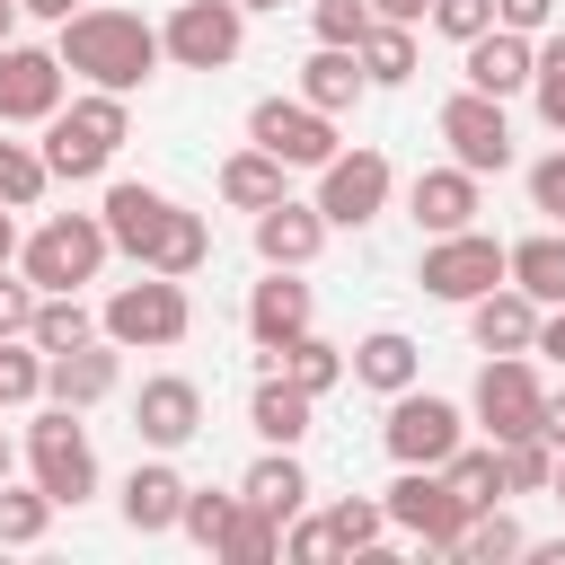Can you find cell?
Instances as JSON below:
<instances>
[{
	"label": "cell",
	"mask_w": 565,
	"mask_h": 565,
	"mask_svg": "<svg viewBox=\"0 0 565 565\" xmlns=\"http://www.w3.org/2000/svg\"><path fill=\"white\" fill-rule=\"evenodd\" d=\"M88 88H115V97H132L159 62H168V44H159V26L141 18V9H79V18H62V44H53Z\"/></svg>",
	"instance_id": "1"
},
{
	"label": "cell",
	"mask_w": 565,
	"mask_h": 565,
	"mask_svg": "<svg viewBox=\"0 0 565 565\" xmlns=\"http://www.w3.org/2000/svg\"><path fill=\"white\" fill-rule=\"evenodd\" d=\"M124 132H132V106H124L115 88H88V97H71V106L44 124V168H53L62 185H88V177L115 168Z\"/></svg>",
	"instance_id": "2"
},
{
	"label": "cell",
	"mask_w": 565,
	"mask_h": 565,
	"mask_svg": "<svg viewBox=\"0 0 565 565\" xmlns=\"http://www.w3.org/2000/svg\"><path fill=\"white\" fill-rule=\"evenodd\" d=\"M115 256V238H106V221L97 212H53L44 230H26V247H18V274L35 282V291H79V282H97V265Z\"/></svg>",
	"instance_id": "3"
},
{
	"label": "cell",
	"mask_w": 565,
	"mask_h": 565,
	"mask_svg": "<svg viewBox=\"0 0 565 565\" xmlns=\"http://www.w3.org/2000/svg\"><path fill=\"white\" fill-rule=\"evenodd\" d=\"M26 468H35V486L53 494V503H88L97 494V441H88V424H79V406H35V424H26Z\"/></svg>",
	"instance_id": "4"
},
{
	"label": "cell",
	"mask_w": 565,
	"mask_h": 565,
	"mask_svg": "<svg viewBox=\"0 0 565 565\" xmlns=\"http://www.w3.org/2000/svg\"><path fill=\"white\" fill-rule=\"evenodd\" d=\"M380 503H388V530H406V539L433 547V556H459V539H468V521H477V503H468L441 468H397V486H388Z\"/></svg>",
	"instance_id": "5"
},
{
	"label": "cell",
	"mask_w": 565,
	"mask_h": 565,
	"mask_svg": "<svg viewBox=\"0 0 565 565\" xmlns=\"http://www.w3.org/2000/svg\"><path fill=\"white\" fill-rule=\"evenodd\" d=\"M97 327H106L124 353H159V344H185V327H194V300H185V282H177V274H150V282H124V291H106Z\"/></svg>",
	"instance_id": "6"
},
{
	"label": "cell",
	"mask_w": 565,
	"mask_h": 565,
	"mask_svg": "<svg viewBox=\"0 0 565 565\" xmlns=\"http://www.w3.org/2000/svg\"><path fill=\"white\" fill-rule=\"evenodd\" d=\"M415 282H424L433 300L468 309V300H486L494 282H512V247H503V238H486V230H450V238H433V247H424Z\"/></svg>",
	"instance_id": "7"
},
{
	"label": "cell",
	"mask_w": 565,
	"mask_h": 565,
	"mask_svg": "<svg viewBox=\"0 0 565 565\" xmlns=\"http://www.w3.org/2000/svg\"><path fill=\"white\" fill-rule=\"evenodd\" d=\"M380 441H388V459H397V468H441V459L468 441V415H459L450 397H433V388H397V397H388Z\"/></svg>",
	"instance_id": "8"
},
{
	"label": "cell",
	"mask_w": 565,
	"mask_h": 565,
	"mask_svg": "<svg viewBox=\"0 0 565 565\" xmlns=\"http://www.w3.org/2000/svg\"><path fill=\"white\" fill-rule=\"evenodd\" d=\"M159 44H168L177 71H230L238 44H247V9L238 0H177L168 26H159Z\"/></svg>",
	"instance_id": "9"
},
{
	"label": "cell",
	"mask_w": 565,
	"mask_h": 565,
	"mask_svg": "<svg viewBox=\"0 0 565 565\" xmlns=\"http://www.w3.org/2000/svg\"><path fill=\"white\" fill-rule=\"evenodd\" d=\"M477 424L494 441H521V433L547 424V388H539L530 353H486V371H477Z\"/></svg>",
	"instance_id": "10"
},
{
	"label": "cell",
	"mask_w": 565,
	"mask_h": 565,
	"mask_svg": "<svg viewBox=\"0 0 565 565\" xmlns=\"http://www.w3.org/2000/svg\"><path fill=\"white\" fill-rule=\"evenodd\" d=\"M388 185H397L388 150H335V159L318 168V212H327V230L380 221V212H388Z\"/></svg>",
	"instance_id": "11"
},
{
	"label": "cell",
	"mask_w": 565,
	"mask_h": 565,
	"mask_svg": "<svg viewBox=\"0 0 565 565\" xmlns=\"http://www.w3.org/2000/svg\"><path fill=\"white\" fill-rule=\"evenodd\" d=\"M247 141H265L282 168H327V159L344 150V141H335V115H318L309 97H256Z\"/></svg>",
	"instance_id": "12"
},
{
	"label": "cell",
	"mask_w": 565,
	"mask_h": 565,
	"mask_svg": "<svg viewBox=\"0 0 565 565\" xmlns=\"http://www.w3.org/2000/svg\"><path fill=\"white\" fill-rule=\"evenodd\" d=\"M441 141H450V159H459V168L503 177V168H512V115H503V97L459 88V97L441 106Z\"/></svg>",
	"instance_id": "13"
},
{
	"label": "cell",
	"mask_w": 565,
	"mask_h": 565,
	"mask_svg": "<svg viewBox=\"0 0 565 565\" xmlns=\"http://www.w3.org/2000/svg\"><path fill=\"white\" fill-rule=\"evenodd\" d=\"M71 88V62L44 44H0V124H53Z\"/></svg>",
	"instance_id": "14"
},
{
	"label": "cell",
	"mask_w": 565,
	"mask_h": 565,
	"mask_svg": "<svg viewBox=\"0 0 565 565\" xmlns=\"http://www.w3.org/2000/svg\"><path fill=\"white\" fill-rule=\"evenodd\" d=\"M115 380H124V344H115V335H88V344H71V353L44 362V397H53V406H79V415L106 406Z\"/></svg>",
	"instance_id": "15"
},
{
	"label": "cell",
	"mask_w": 565,
	"mask_h": 565,
	"mask_svg": "<svg viewBox=\"0 0 565 565\" xmlns=\"http://www.w3.org/2000/svg\"><path fill=\"white\" fill-rule=\"evenodd\" d=\"M132 433H141L150 450H185V441L203 433V388H194L185 371L141 380V397H132Z\"/></svg>",
	"instance_id": "16"
},
{
	"label": "cell",
	"mask_w": 565,
	"mask_h": 565,
	"mask_svg": "<svg viewBox=\"0 0 565 565\" xmlns=\"http://www.w3.org/2000/svg\"><path fill=\"white\" fill-rule=\"evenodd\" d=\"M539 71V35H512V26H486L477 44H459V79L486 88V97H521Z\"/></svg>",
	"instance_id": "17"
},
{
	"label": "cell",
	"mask_w": 565,
	"mask_h": 565,
	"mask_svg": "<svg viewBox=\"0 0 565 565\" xmlns=\"http://www.w3.org/2000/svg\"><path fill=\"white\" fill-rule=\"evenodd\" d=\"M477 185H486V177H477V168H459V159H450V168H424V177L406 185V212H415V230H424V238L477 230Z\"/></svg>",
	"instance_id": "18"
},
{
	"label": "cell",
	"mask_w": 565,
	"mask_h": 565,
	"mask_svg": "<svg viewBox=\"0 0 565 565\" xmlns=\"http://www.w3.org/2000/svg\"><path fill=\"white\" fill-rule=\"evenodd\" d=\"M97 221H106V238H115L124 256H141V265H150V247H159V230L177 221V203H168L159 185H141V177H115V185H106V203H97Z\"/></svg>",
	"instance_id": "19"
},
{
	"label": "cell",
	"mask_w": 565,
	"mask_h": 565,
	"mask_svg": "<svg viewBox=\"0 0 565 565\" xmlns=\"http://www.w3.org/2000/svg\"><path fill=\"white\" fill-rule=\"evenodd\" d=\"M309 318H318V300H309V282H300L291 265H265V282L247 291V335H256L265 353H282L291 335H309Z\"/></svg>",
	"instance_id": "20"
},
{
	"label": "cell",
	"mask_w": 565,
	"mask_h": 565,
	"mask_svg": "<svg viewBox=\"0 0 565 565\" xmlns=\"http://www.w3.org/2000/svg\"><path fill=\"white\" fill-rule=\"evenodd\" d=\"M539 300L521 291V282H494L486 300H468V335H477V353H539Z\"/></svg>",
	"instance_id": "21"
},
{
	"label": "cell",
	"mask_w": 565,
	"mask_h": 565,
	"mask_svg": "<svg viewBox=\"0 0 565 565\" xmlns=\"http://www.w3.org/2000/svg\"><path fill=\"white\" fill-rule=\"evenodd\" d=\"M318 247H327V212H318V203H291V194H282V203L256 212V256H265V265H291V274H300V265H318Z\"/></svg>",
	"instance_id": "22"
},
{
	"label": "cell",
	"mask_w": 565,
	"mask_h": 565,
	"mask_svg": "<svg viewBox=\"0 0 565 565\" xmlns=\"http://www.w3.org/2000/svg\"><path fill=\"white\" fill-rule=\"evenodd\" d=\"M300 97H309L318 115H353V106L371 97V71H362V53H353V44H318V53L300 62Z\"/></svg>",
	"instance_id": "23"
},
{
	"label": "cell",
	"mask_w": 565,
	"mask_h": 565,
	"mask_svg": "<svg viewBox=\"0 0 565 565\" xmlns=\"http://www.w3.org/2000/svg\"><path fill=\"white\" fill-rule=\"evenodd\" d=\"M177 512H185V477H177L168 459H141V468L124 477V530L159 539V530H177Z\"/></svg>",
	"instance_id": "24"
},
{
	"label": "cell",
	"mask_w": 565,
	"mask_h": 565,
	"mask_svg": "<svg viewBox=\"0 0 565 565\" xmlns=\"http://www.w3.org/2000/svg\"><path fill=\"white\" fill-rule=\"evenodd\" d=\"M282 194H291V168H282L265 141H247V150L221 159V203H230V212H265V203H282Z\"/></svg>",
	"instance_id": "25"
},
{
	"label": "cell",
	"mask_w": 565,
	"mask_h": 565,
	"mask_svg": "<svg viewBox=\"0 0 565 565\" xmlns=\"http://www.w3.org/2000/svg\"><path fill=\"white\" fill-rule=\"evenodd\" d=\"M309 415H318V397H309L300 380H282V371H265L256 397H247V424H256V441H274V450H291V441L309 433Z\"/></svg>",
	"instance_id": "26"
},
{
	"label": "cell",
	"mask_w": 565,
	"mask_h": 565,
	"mask_svg": "<svg viewBox=\"0 0 565 565\" xmlns=\"http://www.w3.org/2000/svg\"><path fill=\"white\" fill-rule=\"evenodd\" d=\"M415 371H424V344H415V335H397V327H371V335L353 344V380H362V388H380V397L415 388Z\"/></svg>",
	"instance_id": "27"
},
{
	"label": "cell",
	"mask_w": 565,
	"mask_h": 565,
	"mask_svg": "<svg viewBox=\"0 0 565 565\" xmlns=\"http://www.w3.org/2000/svg\"><path fill=\"white\" fill-rule=\"evenodd\" d=\"M238 494H247V503H265V512H282V530H291V512L309 503V468H300L291 450H274V441H265V459L238 477Z\"/></svg>",
	"instance_id": "28"
},
{
	"label": "cell",
	"mask_w": 565,
	"mask_h": 565,
	"mask_svg": "<svg viewBox=\"0 0 565 565\" xmlns=\"http://www.w3.org/2000/svg\"><path fill=\"white\" fill-rule=\"evenodd\" d=\"M512 282H521L539 309H556V300H565V230H530V238H512Z\"/></svg>",
	"instance_id": "29"
},
{
	"label": "cell",
	"mask_w": 565,
	"mask_h": 565,
	"mask_svg": "<svg viewBox=\"0 0 565 565\" xmlns=\"http://www.w3.org/2000/svg\"><path fill=\"white\" fill-rule=\"evenodd\" d=\"M203 265H212V221L177 203V221L159 230V247H150V265H141V274H177V282H185V274H203Z\"/></svg>",
	"instance_id": "30"
},
{
	"label": "cell",
	"mask_w": 565,
	"mask_h": 565,
	"mask_svg": "<svg viewBox=\"0 0 565 565\" xmlns=\"http://www.w3.org/2000/svg\"><path fill=\"white\" fill-rule=\"evenodd\" d=\"M274 371H282V380H300L309 397H327V388H335V380L353 371V353H344V344H327V335L309 327V335H291V344L274 353Z\"/></svg>",
	"instance_id": "31"
},
{
	"label": "cell",
	"mask_w": 565,
	"mask_h": 565,
	"mask_svg": "<svg viewBox=\"0 0 565 565\" xmlns=\"http://www.w3.org/2000/svg\"><path fill=\"white\" fill-rule=\"evenodd\" d=\"M212 556H230V565H265V556H282V512H265V503L238 494V512H230V530H221Z\"/></svg>",
	"instance_id": "32"
},
{
	"label": "cell",
	"mask_w": 565,
	"mask_h": 565,
	"mask_svg": "<svg viewBox=\"0 0 565 565\" xmlns=\"http://www.w3.org/2000/svg\"><path fill=\"white\" fill-rule=\"evenodd\" d=\"M353 53H362L371 88H406V79H415V26H388V18H371V35H362Z\"/></svg>",
	"instance_id": "33"
},
{
	"label": "cell",
	"mask_w": 565,
	"mask_h": 565,
	"mask_svg": "<svg viewBox=\"0 0 565 565\" xmlns=\"http://www.w3.org/2000/svg\"><path fill=\"white\" fill-rule=\"evenodd\" d=\"M53 512H62V503H53L35 477H26V486L9 477V486H0V547H35V539L53 530Z\"/></svg>",
	"instance_id": "34"
},
{
	"label": "cell",
	"mask_w": 565,
	"mask_h": 565,
	"mask_svg": "<svg viewBox=\"0 0 565 565\" xmlns=\"http://www.w3.org/2000/svg\"><path fill=\"white\" fill-rule=\"evenodd\" d=\"M26 335H35L44 353H71V344H88V335H106V327H97V318L79 309V291H44V300H35V327H26Z\"/></svg>",
	"instance_id": "35"
},
{
	"label": "cell",
	"mask_w": 565,
	"mask_h": 565,
	"mask_svg": "<svg viewBox=\"0 0 565 565\" xmlns=\"http://www.w3.org/2000/svg\"><path fill=\"white\" fill-rule=\"evenodd\" d=\"M327 530H335L344 556H380V539H388V503H380V494H344V503H327Z\"/></svg>",
	"instance_id": "36"
},
{
	"label": "cell",
	"mask_w": 565,
	"mask_h": 565,
	"mask_svg": "<svg viewBox=\"0 0 565 565\" xmlns=\"http://www.w3.org/2000/svg\"><path fill=\"white\" fill-rule=\"evenodd\" d=\"M441 477H450L477 512H486V503H503V441H486V450H468V441H459V450L441 459Z\"/></svg>",
	"instance_id": "37"
},
{
	"label": "cell",
	"mask_w": 565,
	"mask_h": 565,
	"mask_svg": "<svg viewBox=\"0 0 565 565\" xmlns=\"http://www.w3.org/2000/svg\"><path fill=\"white\" fill-rule=\"evenodd\" d=\"M503 556H530V530L486 503V512L468 521V539H459V565H503Z\"/></svg>",
	"instance_id": "38"
},
{
	"label": "cell",
	"mask_w": 565,
	"mask_h": 565,
	"mask_svg": "<svg viewBox=\"0 0 565 565\" xmlns=\"http://www.w3.org/2000/svg\"><path fill=\"white\" fill-rule=\"evenodd\" d=\"M44 185H53L44 150H35V141H0V203H9V212H35Z\"/></svg>",
	"instance_id": "39"
},
{
	"label": "cell",
	"mask_w": 565,
	"mask_h": 565,
	"mask_svg": "<svg viewBox=\"0 0 565 565\" xmlns=\"http://www.w3.org/2000/svg\"><path fill=\"white\" fill-rule=\"evenodd\" d=\"M547 486H556V441L547 433L503 441V494H547Z\"/></svg>",
	"instance_id": "40"
},
{
	"label": "cell",
	"mask_w": 565,
	"mask_h": 565,
	"mask_svg": "<svg viewBox=\"0 0 565 565\" xmlns=\"http://www.w3.org/2000/svg\"><path fill=\"white\" fill-rule=\"evenodd\" d=\"M530 106H539V124H547V132H565V35H556V26L539 35V71H530Z\"/></svg>",
	"instance_id": "41"
},
{
	"label": "cell",
	"mask_w": 565,
	"mask_h": 565,
	"mask_svg": "<svg viewBox=\"0 0 565 565\" xmlns=\"http://www.w3.org/2000/svg\"><path fill=\"white\" fill-rule=\"evenodd\" d=\"M230 512H238V494H194V486H185V512H177V530H185L194 547H221Z\"/></svg>",
	"instance_id": "42"
},
{
	"label": "cell",
	"mask_w": 565,
	"mask_h": 565,
	"mask_svg": "<svg viewBox=\"0 0 565 565\" xmlns=\"http://www.w3.org/2000/svg\"><path fill=\"white\" fill-rule=\"evenodd\" d=\"M309 26H318V44H362L371 35V0H309Z\"/></svg>",
	"instance_id": "43"
},
{
	"label": "cell",
	"mask_w": 565,
	"mask_h": 565,
	"mask_svg": "<svg viewBox=\"0 0 565 565\" xmlns=\"http://www.w3.org/2000/svg\"><path fill=\"white\" fill-rule=\"evenodd\" d=\"M424 26H441L450 44H477L486 26H494V0H433V18Z\"/></svg>",
	"instance_id": "44"
},
{
	"label": "cell",
	"mask_w": 565,
	"mask_h": 565,
	"mask_svg": "<svg viewBox=\"0 0 565 565\" xmlns=\"http://www.w3.org/2000/svg\"><path fill=\"white\" fill-rule=\"evenodd\" d=\"M282 556H300V565H327V556H344V547H335L327 512H318V521H300V512H291V530H282Z\"/></svg>",
	"instance_id": "45"
},
{
	"label": "cell",
	"mask_w": 565,
	"mask_h": 565,
	"mask_svg": "<svg viewBox=\"0 0 565 565\" xmlns=\"http://www.w3.org/2000/svg\"><path fill=\"white\" fill-rule=\"evenodd\" d=\"M35 300H44V291H35L26 274L0 265V335H26V327H35Z\"/></svg>",
	"instance_id": "46"
},
{
	"label": "cell",
	"mask_w": 565,
	"mask_h": 565,
	"mask_svg": "<svg viewBox=\"0 0 565 565\" xmlns=\"http://www.w3.org/2000/svg\"><path fill=\"white\" fill-rule=\"evenodd\" d=\"M530 212H547V221H565V141L530 168Z\"/></svg>",
	"instance_id": "47"
},
{
	"label": "cell",
	"mask_w": 565,
	"mask_h": 565,
	"mask_svg": "<svg viewBox=\"0 0 565 565\" xmlns=\"http://www.w3.org/2000/svg\"><path fill=\"white\" fill-rule=\"evenodd\" d=\"M494 26H512V35H547V26H556V0H494Z\"/></svg>",
	"instance_id": "48"
},
{
	"label": "cell",
	"mask_w": 565,
	"mask_h": 565,
	"mask_svg": "<svg viewBox=\"0 0 565 565\" xmlns=\"http://www.w3.org/2000/svg\"><path fill=\"white\" fill-rule=\"evenodd\" d=\"M371 18H388V26H424L433 0H371Z\"/></svg>",
	"instance_id": "49"
},
{
	"label": "cell",
	"mask_w": 565,
	"mask_h": 565,
	"mask_svg": "<svg viewBox=\"0 0 565 565\" xmlns=\"http://www.w3.org/2000/svg\"><path fill=\"white\" fill-rule=\"evenodd\" d=\"M539 353H547V362H565V300L539 318Z\"/></svg>",
	"instance_id": "50"
},
{
	"label": "cell",
	"mask_w": 565,
	"mask_h": 565,
	"mask_svg": "<svg viewBox=\"0 0 565 565\" xmlns=\"http://www.w3.org/2000/svg\"><path fill=\"white\" fill-rule=\"evenodd\" d=\"M26 18H44V26H62V18H79V0H18Z\"/></svg>",
	"instance_id": "51"
},
{
	"label": "cell",
	"mask_w": 565,
	"mask_h": 565,
	"mask_svg": "<svg viewBox=\"0 0 565 565\" xmlns=\"http://www.w3.org/2000/svg\"><path fill=\"white\" fill-rule=\"evenodd\" d=\"M18 247H26V238H18V212L0 203V265H18Z\"/></svg>",
	"instance_id": "52"
},
{
	"label": "cell",
	"mask_w": 565,
	"mask_h": 565,
	"mask_svg": "<svg viewBox=\"0 0 565 565\" xmlns=\"http://www.w3.org/2000/svg\"><path fill=\"white\" fill-rule=\"evenodd\" d=\"M539 433H547V441L565 450V397H547V424H539Z\"/></svg>",
	"instance_id": "53"
},
{
	"label": "cell",
	"mask_w": 565,
	"mask_h": 565,
	"mask_svg": "<svg viewBox=\"0 0 565 565\" xmlns=\"http://www.w3.org/2000/svg\"><path fill=\"white\" fill-rule=\"evenodd\" d=\"M18 18H26V9H18V0H0V44H18Z\"/></svg>",
	"instance_id": "54"
},
{
	"label": "cell",
	"mask_w": 565,
	"mask_h": 565,
	"mask_svg": "<svg viewBox=\"0 0 565 565\" xmlns=\"http://www.w3.org/2000/svg\"><path fill=\"white\" fill-rule=\"evenodd\" d=\"M9 468H18V441H9V433H0V486H9Z\"/></svg>",
	"instance_id": "55"
},
{
	"label": "cell",
	"mask_w": 565,
	"mask_h": 565,
	"mask_svg": "<svg viewBox=\"0 0 565 565\" xmlns=\"http://www.w3.org/2000/svg\"><path fill=\"white\" fill-rule=\"evenodd\" d=\"M547 494H556V503H565V450H556V486H547Z\"/></svg>",
	"instance_id": "56"
},
{
	"label": "cell",
	"mask_w": 565,
	"mask_h": 565,
	"mask_svg": "<svg viewBox=\"0 0 565 565\" xmlns=\"http://www.w3.org/2000/svg\"><path fill=\"white\" fill-rule=\"evenodd\" d=\"M238 9H247V18H256V9H282V0H238Z\"/></svg>",
	"instance_id": "57"
}]
</instances>
